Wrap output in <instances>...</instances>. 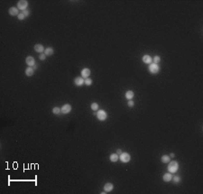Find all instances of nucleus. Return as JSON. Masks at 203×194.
I'll return each mask as SVG.
<instances>
[{
	"label": "nucleus",
	"mask_w": 203,
	"mask_h": 194,
	"mask_svg": "<svg viewBox=\"0 0 203 194\" xmlns=\"http://www.w3.org/2000/svg\"><path fill=\"white\" fill-rule=\"evenodd\" d=\"M168 166H167V170L169 172L171 173H175L179 170V163L177 161H172V162H169Z\"/></svg>",
	"instance_id": "obj_1"
},
{
	"label": "nucleus",
	"mask_w": 203,
	"mask_h": 194,
	"mask_svg": "<svg viewBox=\"0 0 203 194\" xmlns=\"http://www.w3.org/2000/svg\"><path fill=\"white\" fill-rule=\"evenodd\" d=\"M119 160L124 163V164H126V163H129L131 160V155L128 153H123L119 154Z\"/></svg>",
	"instance_id": "obj_2"
},
{
	"label": "nucleus",
	"mask_w": 203,
	"mask_h": 194,
	"mask_svg": "<svg viewBox=\"0 0 203 194\" xmlns=\"http://www.w3.org/2000/svg\"><path fill=\"white\" fill-rule=\"evenodd\" d=\"M96 116L99 121H105V120L107 118V113L106 112L105 110L101 109V110H98V111L97 112Z\"/></svg>",
	"instance_id": "obj_3"
},
{
	"label": "nucleus",
	"mask_w": 203,
	"mask_h": 194,
	"mask_svg": "<svg viewBox=\"0 0 203 194\" xmlns=\"http://www.w3.org/2000/svg\"><path fill=\"white\" fill-rule=\"evenodd\" d=\"M28 1L27 0H20L17 2V8L22 12L24 10H26V8L28 7Z\"/></svg>",
	"instance_id": "obj_4"
},
{
	"label": "nucleus",
	"mask_w": 203,
	"mask_h": 194,
	"mask_svg": "<svg viewBox=\"0 0 203 194\" xmlns=\"http://www.w3.org/2000/svg\"><path fill=\"white\" fill-rule=\"evenodd\" d=\"M149 72H151L152 74H157L159 72H160V67H159L158 64H156V63H154V62H152L151 64L149 65Z\"/></svg>",
	"instance_id": "obj_5"
},
{
	"label": "nucleus",
	"mask_w": 203,
	"mask_h": 194,
	"mask_svg": "<svg viewBox=\"0 0 203 194\" xmlns=\"http://www.w3.org/2000/svg\"><path fill=\"white\" fill-rule=\"evenodd\" d=\"M71 109H72V108H71V106L70 105V104H65V105H63L62 108H61L62 113V114H64V115L69 114V113L71 112Z\"/></svg>",
	"instance_id": "obj_6"
},
{
	"label": "nucleus",
	"mask_w": 203,
	"mask_h": 194,
	"mask_svg": "<svg viewBox=\"0 0 203 194\" xmlns=\"http://www.w3.org/2000/svg\"><path fill=\"white\" fill-rule=\"evenodd\" d=\"M74 84L77 87H81L82 85L85 84V79L82 78L81 76L80 77H77V78L74 79Z\"/></svg>",
	"instance_id": "obj_7"
},
{
	"label": "nucleus",
	"mask_w": 203,
	"mask_h": 194,
	"mask_svg": "<svg viewBox=\"0 0 203 194\" xmlns=\"http://www.w3.org/2000/svg\"><path fill=\"white\" fill-rule=\"evenodd\" d=\"M25 62L28 65V67H34L36 63H35V59L33 56H28L25 59Z\"/></svg>",
	"instance_id": "obj_8"
},
{
	"label": "nucleus",
	"mask_w": 203,
	"mask_h": 194,
	"mask_svg": "<svg viewBox=\"0 0 203 194\" xmlns=\"http://www.w3.org/2000/svg\"><path fill=\"white\" fill-rule=\"evenodd\" d=\"M8 13H9V14L12 15V16H15V15L17 16L18 14H20V13H19V9L15 7H10V8H9V10H8Z\"/></svg>",
	"instance_id": "obj_9"
},
{
	"label": "nucleus",
	"mask_w": 203,
	"mask_h": 194,
	"mask_svg": "<svg viewBox=\"0 0 203 194\" xmlns=\"http://www.w3.org/2000/svg\"><path fill=\"white\" fill-rule=\"evenodd\" d=\"M90 70L89 68H84L81 70V72H80V75H81V77L84 79H87L89 78V76L90 75Z\"/></svg>",
	"instance_id": "obj_10"
},
{
	"label": "nucleus",
	"mask_w": 203,
	"mask_h": 194,
	"mask_svg": "<svg viewBox=\"0 0 203 194\" xmlns=\"http://www.w3.org/2000/svg\"><path fill=\"white\" fill-rule=\"evenodd\" d=\"M142 61H143V62L144 63H145V64H151L152 62H153V58H152L150 55L148 54H145L143 56V58H142Z\"/></svg>",
	"instance_id": "obj_11"
},
{
	"label": "nucleus",
	"mask_w": 203,
	"mask_h": 194,
	"mask_svg": "<svg viewBox=\"0 0 203 194\" xmlns=\"http://www.w3.org/2000/svg\"><path fill=\"white\" fill-rule=\"evenodd\" d=\"M35 51H36V52H38V53H42L43 51H44V46L42 44H41V43H37V44L35 45Z\"/></svg>",
	"instance_id": "obj_12"
},
{
	"label": "nucleus",
	"mask_w": 203,
	"mask_h": 194,
	"mask_svg": "<svg viewBox=\"0 0 203 194\" xmlns=\"http://www.w3.org/2000/svg\"><path fill=\"white\" fill-rule=\"evenodd\" d=\"M114 189V185L113 183H111V182H107V183H106L105 185H104V191H106V192H110V191H113Z\"/></svg>",
	"instance_id": "obj_13"
},
{
	"label": "nucleus",
	"mask_w": 203,
	"mask_h": 194,
	"mask_svg": "<svg viewBox=\"0 0 203 194\" xmlns=\"http://www.w3.org/2000/svg\"><path fill=\"white\" fill-rule=\"evenodd\" d=\"M172 173H171V172H166V173L163 174V176H162V180H163V181H165V182H169V181H171V180H172Z\"/></svg>",
	"instance_id": "obj_14"
},
{
	"label": "nucleus",
	"mask_w": 203,
	"mask_h": 194,
	"mask_svg": "<svg viewBox=\"0 0 203 194\" xmlns=\"http://www.w3.org/2000/svg\"><path fill=\"white\" fill-rule=\"evenodd\" d=\"M25 75L27 77H32L33 75L35 74V70L33 69V67H28L27 69H25Z\"/></svg>",
	"instance_id": "obj_15"
},
{
	"label": "nucleus",
	"mask_w": 203,
	"mask_h": 194,
	"mask_svg": "<svg viewBox=\"0 0 203 194\" xmlns=\"http://www.w3.org/2000/svg\"><path fill=\"white\" fill-rule=\"evenodd\" d=\"M118 159H119V156H118V154H117V153H111L110 156H109V160H110L112 163H117V161H118Z\"/></svg>",
	"instance_id": "obj_16"
},
{
	"label": "nucleus",
	"mask_w": 203,
	"mask_h": 194,
	"mask_svg": "<svg viewBox=\"0 0 203 194\" xmlns=\"http://www.w3.org/2000/svg\"><path fill=\"white\" fill-rule=\"evenodd\" d=\"M53 52H54V51H53V49H52V47L45 48L44 54L46 55V56H52V55L53 54Z\"/></svg>",
	"instance_id": "obj_17"
},
{
	"label": "nucleus",
	"mask_w": 203,
	"mask_h": 194,
	"mask_svg": "<svg viewBox=\"0 0 203 194\" xmlns=\"http://www.w3.org/2000/svg\"><path fill=\"white\" fill-rule=\"evenodd\" d=\"M134 96V91H132V90H128V91L126 92V95H125V97H126V99H127L128 100H131V99H133Z\"/></svg>",
	"instance_id": "obj_18"
},
{
	"label": "nucleus",
	"mask_w": 203,
	"mask_h": 194,
	"mask_svg": "<svg viewBox=\"0 0 203 194\" xmlns=\"http://www.w3.org/2000/svg\"><path fill=\"white\" fill-rule=\"evenodd\" d=\"M170 161H171V157L167 155V154H164V155H162L161 157V162L162 164H168Z\"/></svg>",
	"instance_id": "obj_19"
},
{
	"label": "nucleus",
	"mask_w": 203,
	"mask_h": 194,
	"mask_svg": "<svg viewBox=\"0 0 203 194\" xmlns=\"http://www.w3.org/2000/svg\"><path fill=\"white\" fill-rule=\"evenodd\" d=\"M90 108H91V109H92L93 111H98V104L96 102H93L90 105Z\"/></svg>",
	"instance_id": "obj_20"
},
{
	"label": "nucleus",
	"mask_w": 203,
	"mask_h": 194,
	"mask_svg": "<svg viewBox=\"0 0 203 194\" xmlns=\"http://www.w3.org/2000/svg\"><path fill=\"white\" fill-rule=\"evenodd\" d=\"M52 113H53L54 115H59V114H61V113H62V110H61L60 108L55 107V108H52Z\"/></svg>",
	"instance_id": "obj_21"
},
{
	"label": "nucleus",
	"mask_w": 203,
	"mask_h": 194,
	"mask_svg": "<svg viewBox=\"0 0 203 194\" xmlns=\"http://www.w3.org/2000/svg\"><path fill=\"white\" fill-rule=\"evenodd\" d=\"M160 61H161V57H160V56H158V55H156V56H154V57L153 58V62H154V63H156V64H158Z\"/></svg>",
	"instance_id": "obj_22"
},
{
	"label": "nucleus",
	"mask_w": 203,
	"mask_h": 194,
	"mask_svg": "<svg viewBox=\"0 0 203 194\" xmlns=\"http://www.w3.org/2000/svg\"><path fill=\"white\" fill-rule=\"evenodd\" d=\"M92 83H93V80L91 79H90V78L85 79V85L91 86V85H92Z\"/></svg>",
	"instance_id": "obj_23"
},
{
	"label": "nucleus",
	"mask_w": 203,
	"mask_h": 194,
	"mask_svg": "<svg viewBox=\"0 0 203 194\" xmlns=\"http://www.w3.org/2000/svg\"><path fill=\"white\" fill-rule=\"evenodd\" d=\"M172 180L174 181V183H179L180 181L182 180V179H181L180 176H174V177H172Z\"/></svg>",
	"instance_id": "obj_24"
},
{
	"label": "nucleus",
	"mask_w": 203,
	"mask_h": 194,
	"mask_svg": "<svg viewBox=\"0 0 203 194\" xmlns=\"http://www.w3.org/2000/svg\"><path fill=\"white\" fill-rule=\"evenodd\" d=\"M46 57H47V56L44 54V52H42V53H40V54H39V59H40L41 61H44L45 59H46Z\"/></svg>",
	"instance_id": "obj_25"
},
{
	"label": "nucleus",
	"mask_w": 203,
	"mask_h": 194,
	"mask_svg": "<svg viewBox=\"0 0 203 194\" xmlns=\"http://www.w3.org/2000/svg\"><path fill=\"white\" fill-rule=\"evenodd\" d=\"M17 18L19 20H24V19H25V15H24L23 13H20V14L17 15Z\"/></svg>",
	"instance_id": "obj_26"
},
{
	"label": "nucleus",
	"mask_w": 203,
	"mask_h": 194,
	"mask_svg": "<svg viewBox=\"0 0 203 194\" xmlns=\"http://www.w3.org/2000/svg\"><path fill=\"white\" fill-rule=\"evenodd\" d=\"M127 105H128V107L129 108H133L134 106V102L131 99V100H128V103H127Z\"/></svg>",
	"instance_id": "obj_27"
},
{
	"label": "nucleus",
	"mask_w": 203,
	"mask_h": 194,
	"mask_svg": "<svg viewBox=\"0 0 203 194\" xmlns=\"http://www.w3.org/2000/svg\"><path fill=\"white\" fill-rule=\"evenodd\" d=\"M22 13H23V14L25 15V17H27V16H29V15H30V11H28L27 9H26V10H24V11H23Z\"/></svg>",
	"instance_id": "obj_28"
},
{
	"label": "nucleus",
	"mask_w": 203,
	"mask_h": 194,
	"mask_svg": "<svg viewBox=\"0 0 203 194\" xmlns=\"http://www.w3.org/2000/svg\"><path fill=\"white\" fill-rule=\"evenodd\" d=\"M117 153L118 154V155H119L120 153H122V150H121V149H118V150L117 151Z\"/></svg>",
	"instance_id": "obj_29"
},
{
	"label": "nucleus",
	"mask_w": 203,
	"mask_h": 194,
	"mask_svg": "<svg viewBox=\"0 0 203 194\" xmlns=\"http://www.w3.org/2000/svg\"><path fill=\"white\" fill-rule=\"evenodd\" d=\"M175 156V154H174V153H171V154H170V157H172V158H173V157Z\"/></svg>",
	"instance_id": "obj_30"
},
{
	"label": "nucleus",
	"mask_w": 203,
	"mask_h": 194,
	"mask_svg": "<svg viewBox=\"0 0 203 194\" xmlns=\"http://www.w3.org/2000/svg\"><path fill=\"white\" fill-rule=\"evenodd\" d=\"M33 69H34V70H36V69H37V65L35 64V66H34V67H33Z\"/></svg>",
	"instance_id": "obj_31"
}]
</instances>
